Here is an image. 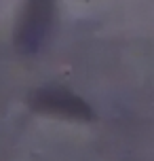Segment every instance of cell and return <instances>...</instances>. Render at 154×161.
<instances>
[{
	"mask_svg": "<svg viewBox=\"0 0 154 161\" xmlns=\"http://www.w3.org/2000/svg\"><path fill=\"white\" fill-rule=\"evenodd\" d=\"M55 0H28L17 25L15 42L21 53H36L49 34Z\"/></svg>",
	"mask_w": 154,
	"mask_h": 161,
	"instance_id": "1",
	"label": "cell"
},
{
	"mask_svg": "<svg viewBox=\"0 0 154 161\" xmlns=\"http://www.w3.org/2000/svg\"><path fill=\"white\" fill-rule=\"evenodd\" d=\"M30 106L36 113L53 114V117H64L72 121H93L95 113L82 97L74 96L72 91L64 87H42L36 89L30 96Z\"/></svg>",
	"mask_w": 154,
	"mask_h": 161,
	"instance_id": "2",
	"label": "cell"
}]
</instances>
